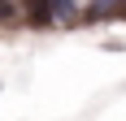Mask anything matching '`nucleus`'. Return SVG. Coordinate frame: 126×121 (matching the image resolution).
I'll use <instances>...</instances> for the list:
<instances>
[{"instance_id":"2","label":"nucleus","mask_w":126,"mask_h":121,"mask_svg":"<svg viewBox=\"0 0 126 121\" xmlns=\"http://www.w3.org/2000/svg\"><path fill=\"white\" fill-rule=\"evenodd\" d=\"M9 13H13V4H9V0H0V17H9Z\"/></svg>"},{"instance_id":"1","label":"nucleus","mask_w":126,"mask_h":121,"mask_svg":"<svg viewBox=\"0 0 126 121\" xmlns=\"http://www.w3.org/2000/svg\"><path fill=\"white\" fill-rule=\"evenodd\" d=\"M26 13H31V22L44 26V22L52 17V0H26Z\"/></svg>"}]
</instances>
